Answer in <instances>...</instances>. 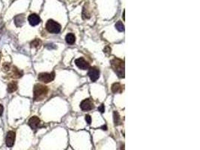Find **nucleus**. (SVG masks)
Masks as SVG:
<instances>
[{"mask_svg": "<svg viewBox=\"0 0 200 150\" xmlns=\"http://www.w3.org/2000/svg\"><path fill=\"white\" fill-rule=\"evenodd\" d=\"M3 68H4V69H5V70H6V71H8V70H9V68H10V65H9V64H8V63L5 64V65H4Z\"/></svg>", "mask_w": 200, "mask_h": 150, "instance_id": "21", "label": "nucleus"}, {"mask_svg": "<svg viewBox=\"0 0 200 150\" xmlns=\"http://www.w3.org/2000/svg\"><path fill=\"white\" fill-rule=\"evenodd\" d=\"M88 76H89L91 81H96L99 78L100 76L99 70L98 68H95V67L91 68L89 69V71H88Z\"/></svg>", "mask_w": 200, "mask_h": 150, "instance_id": "8", "label": "nucleus"}, {"mask_svg": "<svg viewBox=\"0 0 200 150\" xmlns=\"http://www.w3.org/2000/svg\"><path fill=\"white\" fill-rule=\"evenodd\" d=\"M46 29L52 34H58L61 31V25L53 20H49L46 24Z\"/></svg>", "mask_w": 200, "mask_h": 150, "instance_id": "3", "label": "nucleus"}, {"mask_svg": "<svg viewBox=\"0 0 200 150\" xmlns=\"http://www.w3.org/2000/svg\"><path fill=\"white\" fill-rule=\"evenodd\" d=\"M48 93V89L41 84H36L34 87V100L36 101L44 99Z\"/></svg>", "mask_w": 200, "mask_h": 150, "instance_id": "1", "label": "nucleus"}, {"mask_svg": "<svg viewBox=\"0 0 200 150\" xmlns=\"http://www.w3.org/2000/svg\"><path fill=\"white\" fill-rule=\"evenodd\" d=\"M112 91L114 93H118V92H121L122 91V88L121 86L119 83H114L112 86Z\"/></svg>", "mask_w": 200, "mask_h": 150, "instance_id": "15", "label": "nucleus"}, {"mask_svg": "<svg viewBox=\"0 0 200 150\" xmlns=\"http://www.w3.org/2000/svg\"><path fill=\"white\" fill-rule=\"evenodd\" d=\"M115 28H116L117 30H118L119 32H123V31L125 30L124 25H123V23L121 22V21H118V22L115 24Z\"/></svg>", "mask_w": 200, "mask_h": 150, "instance_id": "16", "label": "nucleus"}, {"mask_svg": "<svg viewBox=\"0 0 200 150\" xmlns=\"http://www.w3.org/2000/svg\"><path fill=\"white\" fill-rule=\"evenodd\" d=\"M14 22H15V24H16L17 26H21L24 23V17L23 15H18V16H17L15 18Z\"/></svg>", "mask_w": 200, "mask_h": 150, "instance_id": "12", "label": "nucleus"}, {"mask_svg": "<svg viewBox=\"0 0 200 150\" xmlns=\"http://www.w3.org/2000/svg\"><path fill=\"white\" fill-rule=\"evenodd\" d=\"M111 65L115 73L118 75V77L124 78L125 76V64L122 60L116 58L114 59L111 61Z\"/></svg>", "mask_w": 200, "mask_h": 150, "instance_id": "2", "label": "nucleus"}, {"mask_svg": "<svg viewBox=\"0 0 200 150\" xmlns=\"http://www.w3.org/2000/svg\"><path fill=\"white\" fill-rule=\"evenodd\" d=\"M65 40H66V42L68 43V44H73L74 42H75V36H74V34L68 33V35H66Z\"/></svg>", "mask_w": 200, "mask_h": 150, "instance_id": "13", "label": "nucleus"}, {"mask_svg": "<svg viewBox=\"0 0 200 150\" xmlns=\"http://www.w3.org/2000/svg\"><path fill=\"white\" fill-rule=\"evenodd\" d=\"M114 119H115V124H119L120 122V117L119 116H118V113L117 112H115L114 113Z\"/></svg>", "mask_w": 200, "mask_h": 150, "instance_id": "18", "label": "nucleus"}, {"mask_svg": "<svg viewBox=\"0 0 200 150\" xmlns=\"http://www.w3.org/2000/svg\"><path fill=\"white\" fill-rule=\"evenodd\" d=\"M55 78V73H41L38 75V80L44 83H50Z\"/></svg>", "mask_w": 200, "mask_h": 150, "instance_id": "4", "label": "nucleus"}, {"mask_svg": "<svg viewBox=\"0 0 200 150\" xmlns=\"http://www.w3.org/2000/svg\"><path fill=\"white\" fill-rule=\"evenodd\" d=\"M14 69H12V76L13 78H19L20 77H22L23 73L21 72L20 70H18L16 67H14Z\"/></svg>", "mask_w": 200, "mask_h": 150, "instance_id": "14", "label": "nucleus"}, {"mask_svg": "<svg viewBox=\"0 0 200 150\" xmlns=\"http://www.w3.org/2000/svg\"><path fill=\"white\" fill-rule=\"evenodd\" d=\"M15 138H16V134L13 131H8L5 138V144L8 147L11 148L14 146V141H15Z\"/></svg>", "mask_w": 200, "mask_h": 150, "instance_id": "5", "label": "nucleus"}, {"mask_svg": "<svg viewBox=\"0 0 200 150\" xmlns=\"http://www.w3.org/2000/svg\"><path fill=\"white\" fill-rule=\"evenodd\" d=\"M28 124L32 129L35 130L41 126V120L38 116H32L29 119Z\"/></svg>", "mask_w": 200, "mask_h": 150, "instance_id": "6", "label": "nucleus"}, {"mask_svg": "<svg viewBox=\"0 0 200 150\" xmlns=\"http://www.w3.org/2000/svg\"><path fill=\"white\" fill-rule=\"evenodd\" d=\"M3 110H4L3 106H2V104H0V116H2V113H3Z\"/></svg>", "mask_w": 200, "mask_h": 150, "instance_id": "20", "label": "nucleus"}, {"mask_svg": "<svg viewBox=\"0 0 200 150\" xmlns=\"http://www.w3.org/2000/svg\"><path fill=\"white\" fill-rule=\"evenodd\" d=\"M41 44V42L40 40L35 39L33 41H32V43H31V46H32V48H38V47H40Z\"/></svg>", "mask_w": 200, "mask_h": 150, "instance_id": "17", "label": "nucleus"}, {"mask_svg": "<svg viewBox=\"0 0 200 150\" xmlns=\"http://www.w3.org/2000/svg\"><path fill=\"white\" fill-rule=\"evenodd\" d=\"M28 20L29 22L30 25L32 26L38 25L40 23V22H41V19H40L39 16L36 14H30L28 18Z\"/></svg>", "mask_w": 200, "mask_h": 150, "instance_id": "10", "label": "nucleus"}, {"mask_svg": "<svg viewBox=\"0 0 200 150\" xmlns=\"http://www.w3.org/2000/svg\"><path fill=\"white\" fill-rule=\"evenodd\" d=\"M85 120H86V122L88 124L91 123V117H90V116H88V115L85 116Z\"/></svg>", "mask_w": 200, "mask_h": 150, "instance_id": "19", "label": "nucleus"}, {"mask_svg": "<svg viewBox=\"0 0 200 150\" xmlns=\"http://www.w3.org/2000/svg\"><path fill=\"white\" fill-rule=\"evenodd\" d=\"M76 65L82 70H86L89 68V64L83 58H79L75 60Z\"/></svg>", "mask_w": 200, "mask_h": 150, "instance_id": "9", "label": "nucleus"}, {"mask_svg": "<svg viewBox=\"0 0 200 150\" xmlns=\"http://www.w3.org/2000/svg\"><path fill=\"white\" fill-rule=\"evenodd\" d=\"M98 109H99V110L101 111V112H102V113H103V112H104V106L102 104V105H101V106L99 108H98Z\"/></svg>", "mask_w": 200, "mask_h": 150, "instance_id": "22", "label": "nucleus"}, {"mask_svg": "<svg viewBox=\"0 0 200 150\" xmlns=\"http://www.w3.org/2000/svg\"><path fill=\"white\" fill-rule=\"evenodd\" d=\"M80 108L82 110H90L93 109L94 108V104L91 101V99L88 98V99H85L81 102Z\"/></svg>", "mask_w": 200, "mask_h": 150, "instance_id": "7", "label": "nucleus"}, {"mask_svg": "<svg viewBox=\"0 0 200 150\" xmlns=\"http://www.w3.org/2000/svg\"><path fill=\"white\" fill-rule=\"evenodd\" d=\"M18 89V83L14 81V82L10 83L8 85V92L9 93H13Z\"/></svg>", "mask_w": 200, "mask_h": 150, "instance_id": "11", "label": "nucleus"}]
</instances>
